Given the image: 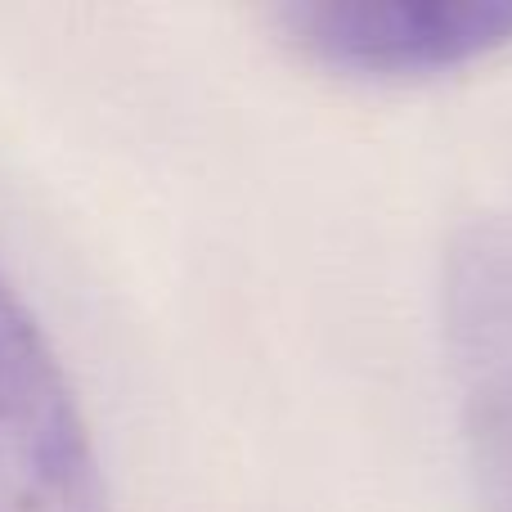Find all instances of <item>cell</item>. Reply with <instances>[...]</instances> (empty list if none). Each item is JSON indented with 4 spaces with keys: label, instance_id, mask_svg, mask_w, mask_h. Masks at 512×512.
<instances>
[{
    "label": "cell",
    "instance_id": "6da1fadb",
    "mask_svg": "<svg viewBox=\"0 0 512 512\" xmlns=\"http://www.w3.org/2000/svg\"><path fill=\"white\" fill-rule=\"evenodd\" d=\"M441 333L481 512H512V212L472 216L445 248Z\"/></svg>",
    "mask_w": 512,
    "mask_h": 512
},
{
    "label": "cell",
    "instance_id": "7a4b0ae2",
    "mask_svg": "<svg viewBox=\"0 0 512 512\" xmlns=\"http://www.w3.org/2000/svg\"><path fill=\"white\" fill-rule=\"evenodd\" d=\"M0 512H113L68 373L0 270Z\"/></svg>",
    "mask_w": 512,
    "mask_h": 512
},
{
    "label": "cell",
    "instance_id": "3957f363",
    "mask_svg": "<svg viewBox=\"0 0 512 512\" xmlns=\"http://www.w3.org/2000/svg\"><path fill=\"white\" fill-rule=\"evenodd\" d=\"M274 27L342 77L414 81L512 45V0H283Z\"/></svg>",
    "mask_w": 512,
    "mask_h": 512
}]
</instances>
